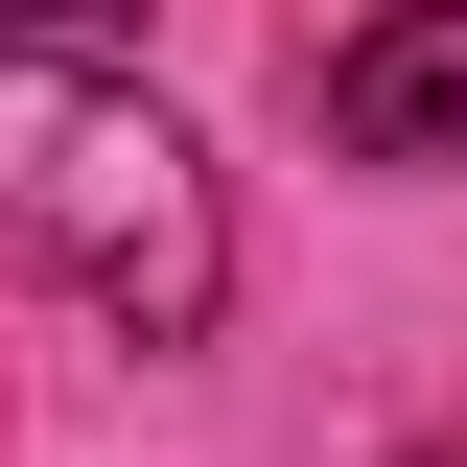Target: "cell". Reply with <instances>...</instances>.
Instances as JSON below:
<instances>
[{
    "label": "cell",
    "instance_id": "obj_3",
    "mask_svg": "<svg viewBox=\"0 0 467 467\" xmlns=\"http://www.w3.org/2000/svg\"><path fill=\"white\" fill-rule=\"evenodd\" d=\"M0 47H117V0H0Z\"/></svg>",
    "mask_w": 467,
    "mask_h": 467
},
{
    "label": "cell",
    "instance_id": "obj_1",
    "mask_svg": "<svg viewBox=\"0 0 467 467\" xmlns=\"http://www.w3.org/2000/svg\"><path fill=\"white\" fill-rule=\"evenodd\" d=\"M0 257H47L94 327L187 350L234 304V211L187 164V117L140 94L117 47H0Z\"/></svg>",
    "mask_w": 467,
    "mask_h": 467
},
{
    "label": "cell",
    "instance_id": "obj_4",
    "mask_svg": "<svg viewBox=\"0 0 467 467\" xmlns=\"http://www.w3.org/2000/svg\"><path fill=\"white\" fill-rule=\"evenodd\" d=\"M398 467H467V444H398Z\"/></svg>",
    "mask_w": 467,
    "mask_h": 467
},
{
    "label": "cell",
    "instance_id": "obj_2",
    "mask_svg": "<svg viewBox=\"0 0 467 467\" xmlns=\"http://www.w3.org/2000/svg\"><path fill=\"white\" fill-rule=\"evenodd\" d=\"M304 94H327L350 164H467V0H374Z\"/></svg>",
    "mask_w": 467,
    "mask_h": 467
}]
</instances>
